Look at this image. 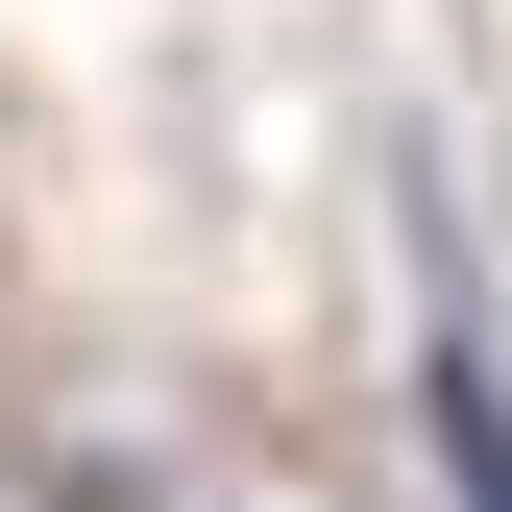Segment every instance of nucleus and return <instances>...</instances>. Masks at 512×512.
<instances>
[{"mask_svg": "<svg viewBox=\"0 0 512 512\" xmlns=\"http://www.w3.org/2000/svg\"><path fill=\"white\" fill-rule=\"evenodd\" d=\"M415 439H439V512H512V366H488V293L464 269L415 317Z\"/></svg>", "mask_w": 512, "mask_h": 512, "instance_id": "obj_1", "label": "nucleus"}, {"mask_svg": "<svg viewBox=\"0 0 512 512\" xmlns=\"http://www.w3.org/2000/svg\"><path fill=\"white\" fill-rule=\"evenodd\" d=\"M25 512H196V464H147V439H74V464H49Z\"/></svg>", "mask_w": 512, "mask_h": 512, "instance_id": "obj_2", "label": "nucleus"}]
</instances>
